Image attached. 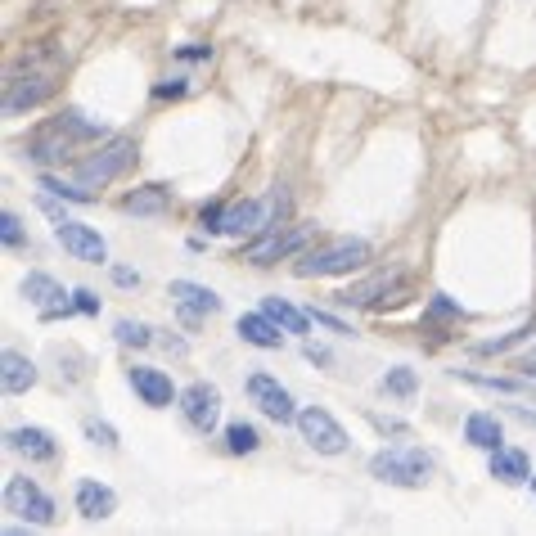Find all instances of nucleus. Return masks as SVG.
Returning a JSON list of instances; mask_svg holds the SVG:
<instances>
[{"instance_id":"obj_31","label":"nucleus","mask_w":536,"mask_h":536,"mask_svg":"<svg viewBox=\"0 0 536 536\" xmlns=\"http://www.w3.org/2000/svg\"><path fill=\"white\" fill-rule=\"evenodd\" d=\"M86 437H91L95 446H104V451H118V433H113L109 424H100V419H86Z\"/></svg>"},{"instance_id":"obj_5","label":"nucleus","mask_w":536,"mask_h":536,"mask_svg":"<svg viewBox=\"0 0 536 536\" xmlns=\"http://www.w3.org/2000/svg\"><path fill=\"white\" fill-rule=\"evenodd\" d=\"M298 433H302V442H307L311 451H320V455H343L347 451L343 424H338L329 410H320V406L298 410Z\"/></svg>"},{"instance_id":"obj_38","label":"nucleus","mask_w":536,"mask_h":536,"mask_svg":"<svg viewBox=\"0 0 536 536\" xmlns=\"http://www.w3.org/2000/svg\"><path fill=\"white\" fill-rule=\"evenodd\" d=\"M176 59H212V46H181Z\"/></svg>"},{"instance_id":"obj_22","label":"nucleus","mask_w":536,"mask_h":536,"mask_svg":"<svg viewBox=\"0 0 536 536\" xmlns=\"http://www.w3.org/2000/svg\"><path fill=\"white\" fill-rule=\"evenodd\" d=\"M464 442L482 446V451H496V446L505 442V428H500L496 415H487V410H473V415L464 419Z\"/></svg>"},{"instance_id":"obj_37","label":"nucleus","mask_w":536,"mask_h":536,"mask_svg":"<svg viewBox=\"0 0 536 536\" xmlns=\"http://www.w3.org/2000/svg\"><path fill=\"white\" fill-rule=\"evenodd\" d=\"M311 320H316V325H325V329H334V334H352V329H347V325H343V320L325 316V311H311Z\"/></svg>"},{"instance_id":"obj_14","label":"nucleus","mask_w":536,"mask_h":536,"mask_svg":"<svg viewBox=\"0 0 536 536\" xmlns=\"http://www.w3.org/2000/svg\"><path fill=\"white\" fill-rule=\"evenodd\" d=\"M131 388H136L140 401H145V406H154V410L172 406V397H176L172 379H167L163 370H154V365H136V370H131Z\"/></svg>"},{"instance_id":"obj_41","label":"nucleus","mask_w":536,"mask_h":536,"mask_svg":"<svg viewBox=\"0 0 536 536\" xmlns=\"http://www.w3.org/2000/svg\"><path fill=\"white\" fill-rule=\"evenodd\" d=\"M532 491H536V473H532Z\"/></svg>"},{"instance_id":"obj_3","label":"nucleus","mask_w":536,"mask_h":536,"mask_svg":"<svg viewBox=\"0 0 536 536\" xmlns=\"http://www.w3.org/2000/svg\"><path fill=\"white\" fill-rule=\"evenodd\" d=\"M131 158H136V140H131V136H113L100 154H91V158H82V163H77V185L100 190V185L118 181V176L127 172Z\"/></svg>"},{"instance_id":"obj_1","label":"nucleus","mask_w":536,"mask_h":536,"mask_svg":"<svg viewBox=\"0 0 536 536\" xmlns=\"http://www.w3.org/2000/svg\"><path fill=\"white\" fill-rule=\"evenodd\" d=\"M365 262H370V244L365 239H338V244H325L316 253H302L293 262V275L298 280H325V275H347Z\"/></svg>"},{"instance_id":"obj_29","label":"nucleus","mask_w":536,"mask_h":536,"mask_svg":"<svg viewBox=\"0 0 536 536\" xmlns=\"http://www.w3.org/2000/svg\"><path fill=\"white\" fill-rule=\"evenodd\" d=\"M113 334H118L122 347H149V343H154V334H149L145 325H136V320H118V325H113Z\"/></svg>"},{"instance_id":"obj_15","label":"nucleus","mask_w":536,"mask_h":536,"mask_svg":"<svg viewBox=\"0 0 536 536\" xmlns=\"http://www.w3.org/2000/svg\"><path fill=\"white\" fill-rule=\"evenodd\" d=\"M77 514L82 518H113L118 514V491L95 482V478L77 482Z\"/></svg>"},{"instance_id":"obj_9","label":"nucleus","mask_w":536,"mask_h":536,"mask_svg":"<svg viewBox=\"0 0 536 536\" xmlns=\"http://www.w3.org/2000/svg\"><path fill=\"white\" fill-rule=\"evenodd\" d=\"M248 397H253V406L262 410L266 419H275V424H293V419H298V406H293L289 388H280V379H271V374H248Z\"/></svg>"},{"instance_id":"obj_4","label":"nucleus","mask_w":536,"mask_h":536,"mask_svg":"<svg viewBox=\"0 0 536 536\" xmlns=\"http://www.w3.org/2000/svg\"><path fill=\"white\" fill-rule=\"evenodd\" d=\"M311 239V226H275V230H262L253 244L244 248V262L253 266H271V262H284L293 257L302 244Z\"/></svg>"},{"instance_id":"obj_26","label":"nucleus","mask_w":536,"mask_h":536,"mask_svg":"<svg viewBox=\"0 0 536 536\" xmlns=\"http://www.w3.org/2000/svg\"><path fill=\"white\" fill-rule=\"evenodd\" d=\"M226 446H230V455H253L257 446H262V437H257L253 424H244V419H239V424L226 428Z\"/></svg>"},{"instance_id":"obj_11","label":"nucleus","mask_w":536,"mask_h":536,"mask_svg":"<svg viewBox=\"0 0 536 536\" xmlns=\"http://www.w3.org/2000/svg\"><path fill=\"white\" fill-rule=\"evenodd\" d=\"M379 293H383V307H397V302L406 298V275H374V280L347 289L338 302H343V307H379Z\"/></svg>"},{"instance_id":"obj_33","label":"nucleus","mask_w":536,"mask_h":536,"mask_svg":"<svg viewBox=\"0 0 536 536\" xmlns=\"http://www.w3.org/2000/svg\"><path fill=\"white\" fill-rule=\"evenodd\" d=\"M0 239H5L10 248L23 244V226H19V217H14V212H0Z\"/></svg>"},{"instance_id":"obj_23","label":"nucleus","mask_w":536,"mask_h":536,"mask_svg":"<svg viewBox=\"0 0 536 536\" xmlns=\"http://www.w3.org/2000/svg\"><path fill=\"white\" fill-rule=\"evenodd\" d=\"M68 145H73V136H68V131L55 122V127L46 131V136L32 140L28 158H32V163H64V158H68Z\"/></svg>"},{"instance_id":"obj_24","label":"nucleus","mask_w":536,"mask_h":536,"mask_svg":"<svg viewBox=\"0 0 536 536\" xmlns=\"http://www.w3.org/2000/svg\"><path fill=\"white\" fill-rule=\"evenodd\" d=\"M262 311L284 329V334H307V325H311V316H302V311H298V307H289L284 298H266V302H262Z\"/></svg>"},{"instance_id":"obj_36","label":"nucleus","mask_w":536,"mask_h":536,"mask_svg":"<svg viewBox=\"0 0 536 536\" xmlns=\"http://www.w3.org/2000/svg\"><path fill=\"white\" fill-rule=\"evenodd\" d=\"M113 280H118L122 289H136V284H140V271H131V266H113Z\"/></svg>"},{"instance_id":"obj_16","label":"nucleus","mask_w":536,"mask_h":536,"mask_svg":"<svg viewBox=\"0 0 536 536\" xmlns=\"http://www.w3.org/2000/svg\"><path fill=\"white\" fill-rule=\"evenodd\" d=\"M262 221H266V203L262 199H244L235 203V208H226V217H221V235H262Z\"/></svg>"},{"instance_id":"obj_6","label":"nucleus","mask_w":536,"mask_h":536,"mask_svg":"<svg viewBox=\"0 0 536 536\" xmlns=\"http://www.w3.org/2000/svg\"><path fill=\"white\" fill-rule=\"evenodd\" d=\"M5 509L19 514V518H28V523H37V527L55 523V500H50L32 478H10L5 482Z\"/></svg>"},{"instance_id":"obj_39","label":"nucleus","mask_w":536,"mask_h":536,"mask_svg":"<svg viewBox=\"0 0 536 536\" xmlns=\"http://www.w3.org/2000/svg\"><path fill=\"white\" fill-rule=\"evenodd\" d=\"M158 100H172V95H185V77H172V86H158Z\"/></svg>"},{"instance_id":"obj_27","label":"nucleus","mask_w":536,"mask_h":536,"mask_svg":"<svg viewBox=\"0 0 536 536\" xmlns=\"http://www.w3.org/2000/svg\"><path fill=\"white\" fill-rule=\"evenodd\" d=\"M41 190L55 194V199H68V203H91L95 199L86 185H64V181H55V176H41Z\"/></svg>"},{"instance_id":"obj_19","label":"nucleus","mask_w":536,"mask_h":536,"mask_svg":"<svg viewBox=\"0 0 536 536\" xmlns=\"http://www.w3.org/2000/svg\"><path fill=\"white\" fill-rule=\"evenodd\" d=\"M0 383H5V392L10 397H19V392H28V388H37V365L28 361L23 352H5L0 356Z\"/></svg>"},{"instance_id":"obj_32","label":"nucleus","mask_w":536,"mask_h":536,"mask_svg":"<svg viewBox=\"0 0 536 536\" xmlns=\"http://www.w3.org/2000/svg\"><path fill=\"white\" fill-rule=\"evenodd\" d=\"M455 379L478 383V388H491V392H518V383H509V379H487V374H464V370H455Z\"/></svg>"},{"instance_id":"obj_30","label":"nucleus","mask_w":536,"mask_h":536,"mask_svg":"<svg viewBox=\"0 0 536 536\" xmlns=\"http://www.w3.org/2000/svg\"><path fill=\"white\" fill-rule=\"evenodd\" d=\"M536 334V325H523V329H514V334H505V338H491V343H482L478 352L482 356H496V352H509V347H518V343H527V338Z\"/></svg>"},{"instance_id":"obj_13","label":"nucleus","mask_w":536,"mask_h":536,"mask_svg":"<svg viewBox=\"0 0 536 536\" xmlns=\"http://www.w3.org/2000/svg\"><path fill=\"white\" fill-rule=\"evenodd\" d=\"M23 293H28V298L37 302L41 316H46V320H55V316H68V311H77L73 302H68V293L59 289V280H50V275H41V271H32L28 280H23Z\"/></svg>"},{"instance_id":"obj_28","label":"nucleus","mask_w":536,"mask_h":536,"mask_svg":"<svg viewBox=\"0 0 536 536\" xmlns=\"http://www.w3.org/2000/svg\"><path fill=\"white\" fill-rule=\"evenodd\" d=\"M383 392H392V397H415V370H406V365L388 370L383 374Z\"/></svg>"},{"instance_id":"obj_12","label":"nucleus","mask_w":536,"mask_h":536,"mask_svg":"<svg viewBox=\"0 0 536 536\" xmlns=\"http://www.w3.org/2000/svg\"><path fill=\"white\" fill-rule=\"evenodd\" d=\"M172 302L181 307L185 325H199L203 316H217V311H221L217 293L203 289V284H194V280H172Z\"/></svg>"},{"instance_id":"obj_18","label":"nucleus","mask_w":536,"mask_h":536,"mask_svg":"<svg viewBox=\"0 0 536 536\" xmlns=\"http://www.w3.org/2000/svg\"><path fill=\"white\" fill-rule=\"evenodd\" d=\"M491 478L509 482V487L532 482V460H527L518 446H496V451H491Z\"/></svg>"},{"instance_id":"obj_2","label":"nucleus","mask_w":536,"mask_h":536,"mask_svg":"<svg viewBox=\"0 0 536 536\" xmlns=\"http://www.w3.org/2000/svg\"><path fill=\"white\" fill-rule=\"evenodd\" d=\"M370 473L379 482H392V487H424L428 473H433V460L415 446H392V451H379L370 460Z\"/></svg>"},{"instance_id":"obj_25","label":"nucleus","mask_w":536,"mask_h":536,"mask_svg":"<svg viewBox=\"0 0 536 536\" xmlns=\"http://www.w3.org/2000/svg\"><path fill=\"white\" fill-rule=\"evenodd\" d=\"M59 127H64L73 140H100V136H104V127H100V122H91L82 109H68L64 118H59Z\"/></svg>"},{"instance_id":"obj_20","label":"nucleus","mask_w":536,"mask_h":536,"mask_svg":"<svg viewBox=\"0 0 536 536\" xmlns=\"http://www.w3.org/2000/svg\"><path fill=\"white\" fill-rule=\"evenodd\" d=\"M239 338L253 347H262V352H275V347L284 343L280 325H275L266 311H248V316H239Z\"/></svg>"},{"instance_id":"obj_8","label":"nucleus","mask_w":536,"mask_h":536,"mask_svg":"<svg viewBox=\"0 0 536 536\" xmlns=\"http://www.w3.org/2000/svg\"><path fill=\"white\" fill-rule=\"evenodd\" d=\"M50 95H55V77L50 73H10V82H5V113L10 118H19V113L37 109V104H46Z\"/></svg>"},{"instance_id":"obj_7","label":"nucleus","mask_w":536,"mask_h":536,"mask_svg":"<svg viewBox=\"0 0 536 536\" xmlns=\"http://www.w3.org/2000/svg\"><path fill=\"white\" fill-rule=\"evenodd\" d=\"M181 415L194 433H212L221 424V388L217 383H190L181 392Z\"/></svg>"},{"instance_id":"obj_35","label":"nucleus","mask_w":536,"mask_h":536,"mask_svg":"<svg viewBox=\"0 0 536 536\" xmlns=\"http://www.w3.org/2000/svg\"><path fill=\"white\" fill-rule=\"evenodd\" d=\"M221 217H226V208H221V203H212V208H203V212H199L203 230H212V235H221Z\"/></svg>"},{"instance_id":"obj_40","label":"nucleus","mask_w":536,"mask_h":536,"mask_svg":"<svg viewBox=\"0 0 536 536\" xmlns=\"http://www.w3.org/2000/svg\"><path fill=\"white\" fill-rule=\"evenodd\" d=\"M307 361H316V365H329V352H325V347H307Z\"/></svg>"},{"instance_id":"obj_34","label":"nucleus","mask_w":536,"mask_h":536,"mask_svg":"<svg viewBox=\"0 0 536 536\" xmlns=\"http://www.w3.org/2000/svg\"><path fill=\"white\" fill-rule=\"evenodd\" d=\"M73 307L82 311V316H100V298H95L91 289H77L73 293Z\"/></svg>"},{"instance_id":"obj_10","label":"nucleus","mask_w":536,"mask_h":536,"mask_svg":"<svg viewBox=\"0 0 536 536\" xmlns=\"http://www.w3.org/2000/svg\"><path fill=\"white\" fill-rule=\"evenodd\" d=\"M55 239L64 244V253L77 257V262H91V266L109 262V244L100 239V230L82 226V221H59V226H55Z\"/></svg>"},{"instance_id":"obj_21","label":"nucleus","mask_w":536,"mask_h":536,"mask_svg":"<svg viewBox=\"0 0 536 536\" xmlns=\"http://www.w3.org/2000/svg\"><path fill=\"white\" fill-rule=\"evenodd\" d=\"M167 208H172V190H163V185H140L136 194L122 199V212H127V217H163Z\"/></svg>"},{"instance_id":"obj_17","label":"nucleus","mask_w":536,"mask_h":536,"mask_svg":"<svg viewBox=\"0 0 536 536\" xmlns=\"http://www.w3.org/2000/svg\"><path fill=\"white\" fill-rule=\"evenodd\" d=\"M5 446L19 455H32V460H55V437L46 433V428L28 424V428H10L5 433Z\"/></svg>"}]
</instances>
